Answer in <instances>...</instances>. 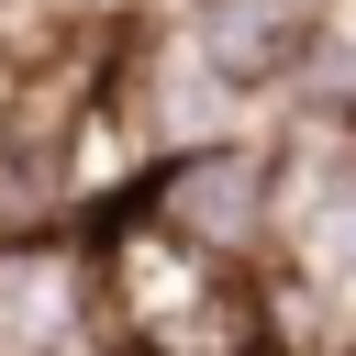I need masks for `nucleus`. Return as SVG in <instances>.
Returning a JSON list of instances; mask_svg holds the SVG:
<instances>
[{
  "mask_svg": "<svg viewBox=\"0 0 356 356\" xmlns=\"http://www.w3.org/2000/svg\"><path fill=\"white\" fill-rule=\"evenodd\" d=\"M89 234H100V289H111V345L122 356H312L289 278L200 256L145 200H122Z\"/></svg>",
  "mask_w": 356,
  "mask_h": 356,
  "instance_id": "f257e3e1",
  "label": "nucleus"
},
{
  "mask_svg": "<svg viewBox=\"0 0 356 356\" xmlns=\"http://www.w3.org/2000/svg\"><path fill=\"white\" fill-rule=\"evenodd\" d=\"M134 200H145L167 234H189L200 256H222V267L278 278V256H289V211H278V145H267V134H245V145H200V156H156Z\"/></svg>",
  "mask_w": 356,
  "mask_h": 356,
  "instance_id": "f03ea898",
  "label": "nucleus"
},
{
  "mask_svg": "<svg viewBox=\"0 0 356 356\" xmlns=\"http://www.w3.org/2000/svg\"><path fill=\"white\" fill-rule=\"evenodd\" d=\"M0 356H122L89 222H67V234H0Z\"/></svg>",
  "mask_w": 356,
  "mask_h": 356,
  "instance_id": "7ed1b4c3",
  "label": "nucleus"
},
{
  "mask_svg": "<svg viewBox=\"0 0 356 356\" xmlns=\"http://www.w3.org/2000/svg\"><path fill=\"white\" fill-rule=\"evenodd\" d=\"M122 111H134L145 156H200V145L267 134V111H256L245 89H222V78L189 56V33L145 22V11H134V33H122Z\"/></svg>",
  "mask_w": 356,
  "mask_h": 356,
  "instance_id": "20e7f679",
  "label": "nucleus"
},
{
  "mask_svg": "<svg viewBox=\"0 0 356 356\" xmlns=\"http://www.w3.org/2000/svg\"><path fill=\"white\" fill-rule=\"evenodd\" d=\"M178 33H189V56H200L222 89H245V100L278 122V100L323 67V44H334L345 22H334V0H189Z\"/></svg>",
  "mask_w": 356,
  "mask_h": 356,
  "instance_id": "39448f33",
  "label": "nucleus"
}]
</instances>
